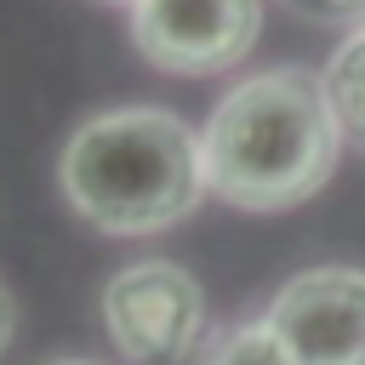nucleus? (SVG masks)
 Here are the masks:
<instances>
[{"label": "nucleus", "instance_id": "obj_1", "mask_svg": "<svg viewBox=\"0 0 365 365\" xmlns=\"http://www.w3.org/2000/svg\"><path fill=\"white\" fill-rule=\"evenodd\" d=\"M342 148L325 80L314 68H262L211 108L200 131L205 182L240 211L302 205L325 188Z\"/></svg>", "mask_w": 365, "mask_h": 365}, {"label": "nucleus", "instance_id": "obj_2", "mask_svg": "<svg viewBox=\"0 0 365 365\" xmlns=\"http://www.w3.org/2000/svg\"><path fill=\"white\" fill-rule=\"evenodd\" d=\"M57 177L68 205L103 234H160L211 188L200 131L165 108H114L86 120L68 137Z\"/></svg>", "mask_w": 365, "mask_h": 365}, {"label": "nucleus", "instance_id": "obj_3", "mask_svg": "<svg viewBox=\"0 0 365 365\" xmlns=\"http://www.w3.org/2000/svg\"><path fill=\"white\" fill-rule=\"evenodd\" d=\"M103 325H108V342L137 365L182 359L205 331V291L188 268L165 257L131 262L103 285Z\"/></svg>", "mask_w": 365, "mask_h": 365}, {"label": "nucleus", "instance_id": "obj_4", "mask_svg": "<svg viewBox=\"0 0 365 365\" xmlns=\"http://www.w3.org/2000/svg\"><path fill=\"white\" fill-rule=\"evenodd\" d=\"M262 34V0H137L131 40L165 74H222Z\"/></svg>", "mask_w": 365, "mask_h": 365}, {"label": "nucleus", "instance_id": "obj_5", "mask_svg": "<svg viewBox=\"0 0 365 365\" xmlns=\"http://www.w3.org/2000/svg\"><path fill=\"white\" fill-rule=\"evenodd\" d=\"M297 365H365V268H308L262 314Z\"/></svg>", "mask_w": 365, "mask_h": 365}, {"label": "nucleus", "instance_id": "obj_6", "mask_svg": "<svg viewBox=\"0 0 365 365\" xmlns=\"http://www.w3.org/2000/svg\"><path fill=\"white\" fill-rule=\"evenodd\" d=\"M319 80H325V97H331V114H336L342 137L354 148H365V29H354L331 51V63H325Z\"/></svg>", "mask_w": 365, "mask_h": 365}, {"label": "nucleus", "instance_id": "obj_7", "mask_svg": "<svg viewBox=\"0 0 365 365\" xmlns=\"http://www.w3.org/2000/svg\"><path fill=\"white\" fill-rule=\"evenodd\" d=\"M205 365H297V359H291L285 336L268 319H245V325H234V331H222L211 342Z\"/></svg>", "mask_w": 365, "mask_h": 365}, {"label": "nucleus", "instance_id": "obj_8", "mask_svg": "<svg viewBox=\"0 0 365 365\" xmlns=\"http://www.w3.org/2000/svg\"><path fill=\"white\" fill-rule=\"evenodd\" d=\"M279 6H291L308 23H359L365 29V0H279Z\"/></svg>", "mask_w": 365, "mask_h": 365}, {"label": "nucleus", "instance_id": "obj_9", "mask_svg": "<svg viewBox=\"0 0 365 365\" xmlns=\"http://www.w3.org/2000/svg\"><path fill=\"white\" fill-rule=\"evenodd\" d=\"M11 331H17V314H11V297L0 291V354H6V342H11Z\"/></svg>", "mask_w": 365, "mask_h": 365}, {"label": "nucleus", "instance_id": "obj_10", "mask_svg": "<svg viewBox=\"0 0 365 365\" xmlns=\"http://www.w3.org/2000/svg\"><path fill=\"white\" fill-rule=\"evenodd\" d=\"M46 365H86V359H46Z\"/></svg>", "mask_w": 365, "mask_h": 365}, {"label": "nucleus", "instance_id": "obj_11", "mask_svg": "<svg viewBox=\"0 0 365 365\" xmlns=\"http://www.w3.org/2000/svg\"><path fill=\"white\" fill-rule=\"evenodd\" d=\"M125 6H137V0H125Z\"/></svg>", "mask_w": 365, "mask_h": 365}]
</instances>
